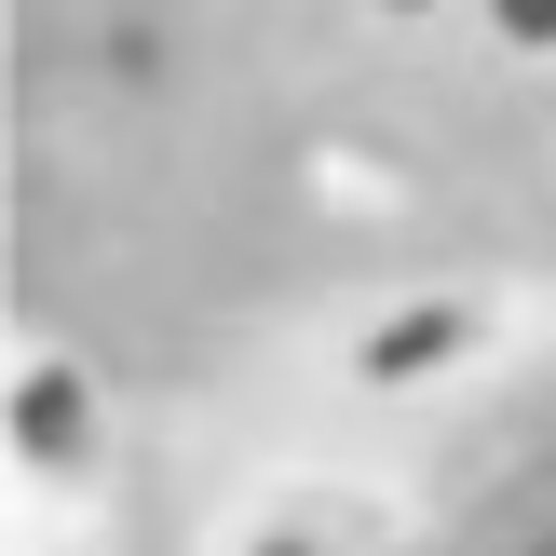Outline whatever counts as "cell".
<instances>
[{
	"mask_svg": "<svg viewBox=\"0 0 556 556\" xmlns=\"http://www.w3.org/2000/svg\"><path fill=\"white\" fill-rule=\"evenodd\" d=\"M96 462H109V394H96V367H68V353L27 340V353H14V476H81V489H96Z\"/></svg>",
	"mask_w": 556,
	"mask_h": 556,
	"instance_id": "3",
	"label": "cell"
},
{
	"mask_svg": "<svg viewBox=\"0 0 556 556\" xmlns=\"http://www.w3.org/2000/svg\"><path fill=\"white\" fill-rule=\"evenodd\" d=\"M299 190H313L326 217H394V204H407V177H394V163H367V150H313V163H299Z\"/></svg>",
	"mask_w": 556,
	"mask_h": 556,
	"instance_id": "4",
	"label": "cell"
},
{
	"mask_svg": "<svg viewBox=\"0 0 556 556\" xmlns=\"http://www.w3.org/2000/svg\"><path fill=\"white\" fill-rule=\"evenodd\" d=\"M489 54H516V68H556V0H476Z\"/></svg>",
	"mask_w": 556,
	"mask_h": 556,
	"instance_id": "5",
	"label": "cell"
},
{
	"mask_svg": "<svg viewBox=\"0 0 556 556\" xmlns=\"http://www.w3.org/2000/svg\"><path fill=\"white\" fill-rule=\"evenodd\" d=\"M380 14H394V27H407V14H448V0H380Z\"/></svg>",
	"mask_w": 556,
	"mask_h": 556,
	"instance_id": "6",
	"label": "cell"
},
{
	"mask_svg": "<svg viewBox=\"0 0 556 556\" xmlns=\"http://www.w3.org/2000/svg\"><path fill=\"white\" fill-rule=\"evenodd\" d=\"M421 530V489L394 476H353V462H313V476H271L231 503L217 556H394Z\"/></svg>",
	"mask_w": 556,
	"mask_h": 556,
	"instance_id": "2",
	"label": "cell"
},
{
	"mask_svg": "<svg viewBox=\"0 0 556 556\" xmlns=\"http://www.w3.org/2000/svg\"><path fill=\"white\" fill-rule=\"evenodd\" d=\"M556 340V286H516V271H448V286H394L340 326L326 380L353 407H448V394H489L503 367H530Z\"/></svg>",
	"mask_w": 556,
	"mask_h": 556,
	"instance_id": "1",
	"label": "cell"
}]
</instances>
